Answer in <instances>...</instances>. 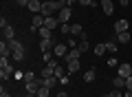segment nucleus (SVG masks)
I'll return each instance as SVG.
<instances>
[{"label":"nucleus","instance_id":"obj_37","mask_svg":"<svg viewBox=\"0 0 132 97\" xmlns=\"http://www.w3.org/2000/svg\"><path fill=\"white\" fill-rule=\"evenodd\" d=\"M108 66H119V62H117V57H110V60H108Z\"/></svg>","mask_w":132,"mask_h":97},{"label":"nucleus","instance_id":"obj_16","mask_svg":"<svg viewBox=\"0 0 132 97\" xmlns=\"http://www.w3.org/2000/svg\"><path fill=\"white\" fill-rule=\"evenodd\" d=\"M128 31V20H117L114 22V33H123Z\"/></svg>","mask_w":132,"mask_h":97},{"label":"nucleus","instance_id":"obj_35","mask_svg":"<svg viewBox=\"0 0 132 97\" xmlns=\"http://www.w3.org/2000/svg\"><path fill=\"white\" fill-rule=\"evenodd\" d=\"M77 46L79 44H75V38H71V40H68V49H77Z\"/></svg>","mask_w":132,"mask_h":97},{"label":"nucleus","instance_id":"obj_29","mask_svg":"<svg viewBox=\"0 0 132 97\" xmlns=\"http://www.w3.org/2000/svg\"><path fill=\"white\" fill-rule=\"evenodd\" d=\"M48 93H51V88H46V86H40L38 97H48Z\"/></svg>","mask_w":132,"mask_h":97},{"label":"nucleus","instance_id":"obj_14","mask_svg":"<svg viewBox=\"0 0 132 97\" xmlns=\"http://www.w3.org/2000/svg\"><path fill=\"white\" fill-rule=\"evenodd\" d=\"M79 69H81V66H79V60H73V62H68V64H66V73H68V75L77 73Z\"/></svg>","mask_w":132,"mask_h":97},{"label":"nucleus","instance_id":"obj_1","mask_svg":"<svg viewBox=\"0 0 132 97\" xmlns=\"http://www.w3.org/2000/svg\"><path fill=\"white\" fill-rule=\"evenodd\" d=\"M13 66L9 64V57H0V77L2 79H9V77H13Z\"/></svg>","mask_w":132,"mask_h":97},{"label":"nucleus","instance_id":"obj_13","mask_svg":"<svg viewBox=\"0 0 132 97\" xmlns=\"http://www.w3.org/2000/svg\"><path fill=\"white\" fill-rule=\"evenodd\" d=\"M11 49H9V44H7V40H2L0 42V57H11Z\"/></svg>","mask_w":132,"mask_h":97},{"label":"nucleus","instance_id":"obj_6","mask_svg":"<svg viewBox=\"0 0 132 97\" xmlns=\"http://www.w3.org/2000/svg\"><path fill=\"white\" fill-rule=\"evenodd\" d=\"M55 44H57V42L53 40V38H51V40H40V51L48 53V51H53V49H55Z\"/></svg>","mask_w":132,"mask_h":97},{"label":"nucleus","instance_id":"obj_21","mask_svg":"<svg viewBox=\"0 0 132 97\" xmlns=\"http://www.w3.org/2000/svg\"><path fill=\"white\" fill-rule=\"evenodd\" d=\"M95 77H97V73H95V69H88V71L84 73V82H86V84L95 82Z\"/></svg>","mask_w":132,"mask_h":97},{"label":"nucleus","instance_id":"obj_36","mask_svg":"<svg viewBox=\"0 0 132 97\" xmlns=\"http://www.w3.org/2000/svg\"><path fill=\"white\" fill-rule=\"evenodd\" d=\"M53 60V53L51 51H48V53H44V62H46V64H48V62H51Z\"/></svg>","mask_w":132,"mask_h":97},{"label":"nucleus","instance_id":"obj_33","mask_svg":"<svg viewBox=\"0 0 132 97\" xmlns=\"http://www.w3.org/2000/svg\"><path fill=\"white\" fill-rule=\"evenodd\" d=\"M104 97H123V93L119 88H114V91H110V95H104Z\"/></svg>","mask_w":132,"mask_h":97},{"label":"nucleus","instance_id":"obj_2","mask_svg":"<svg viewBox=\"0 0 132 97\" xmlns=\"http://www.w3.org/2000/svg\"><path fill=\"white\" fill-rule=\"evenodd\" d=\"M57 11H60V7H57L55 0H46V2H42V11H40V13H42L44 18H48V16H55Z\"/></svg>","mask_w":132,"mask_h":97},{"label":"nucleus","instance_id":"obj_7","mask_svg":"<svg viewBox=\"0 0 132 97\" xmlns=\"http://www.w3.org/2000/svg\"><path fill=\"white\" fill-rule=\"evenodd\" d=\"M44 20H46V18H44L42 13H35V16H33V27H31V31L42 29V27H44Z\"/></svg>","mask_w":132,"mask_h":97},{"label":"nucleus","instance_id":"obj_20","mask_svg":"<svg viewBox=\"0 0 132 97\" xmlns=\"http://www.w3.org/2000/svg\"><path fill=\"white\" fill-rule=\"evenodd\" d=\"M29 11H33V13L42 11V2H40V0H31V2H29Z\"/></svg>","mask_w":132,"mask_h":97},{"label":"nucleus","instance_id":"obj_23","mask_svg":"<svg viewBox=\"0 0 132 97\" xmlns=\"http://www.w3.org/2000/svg\"><path fill=\"white\" fill-rule=\"evenodd\" d=\"M112 86L119 88V91H121V88H126V77H119V75H117V77L112 79Z\"/></svg>","mask_w":132,"mask_h":97},{"label":"nucleus","instance_id":"obj_8","mask_svg":"<svg viewBox=\"0 0 132 97\" xmlns=\"http://www.w3.org/2000/svg\"><path fill=\"white\" fill-rule=\"evenodd\" d=\"M66 53H68V44H55V49H53V55L55 57H64Z\"/></svg>","mask_w":132,"mask_h":97},{"label":"nucleus","instance_id":"obj_30","mask_svg":"<svg viewBox=\"0 0 132 97\" xmlns=\"http://www.w3.org/2000/svg\"><path fill=\"white\" fill-rule=\"evenodd\" d=\"M77 49H79L81 53H86V51H88V40H81V42H79V46H77Z\"/></svg>","mask_w":132,"mask_h":97},{"label":"nucleus","instance_id":"obj_40","mask_svg":"<svg viewBox=\"0 0 132 97\" xmlns=\"http://www.w3.org/2000/svg\"><path fill=\"white\" fill-rule=\"evenodd\" d=\"M0 97H11V95H9V93L5 91V88H2V91H0Z\"/></svg>","mask_w":132,"mask_h":97},{"label":"nucleus","instance_id":"obj_10","mask_svg":"<svg viewBox=\"0 0 132 97\" xmlns=\"http://www.w3.org/2000/svg\"><path fill=\"white\" fill-rule=\"evenodd\" d=\"M101 9H104V13L112 16L114 13V2L112 0H101Z\"/></svg>","mask_w":132,"mask_h":97},{"label":"nucleus","instance_id":"obj_26","mask_svg":"<svg viewBox=\"0 0 132 97\" xmlns=\"http://www.w3.org/2000/svg\"><path fill=\"white\" fill-rule=\"evenodd\" d=\"M7 44H9V49H11V51H20V49H24V46L20 44V42L15 40V38H13V40H9V42H7Z\"/></svg>","mask_w":132,"mask_h":97},{"label":"nucleus","instance_id":"obj_9","mask_svg":"<svg viewBox=\"0 0 132 97\" xmlns=\"http://www.w3.org/2000/svg\"><path fill=\"white\" fill-rule=\"evenodd\" d=\"M104 44H106V51H110V53H117V51H119V49H117V44H119V42H117V35L110 38V40H106Z\"/></svg>","mask_w":132,"mask_h":97},{"label":"nucleus","instance_id":"obj_38","mask_svg":"<svg viewBox=\"0 0 132 97\" xmlns=\"http://www.w3.org/2000/svg\"><path fill=\"white\" fill-rule=\"evenodd\" d=\"M126 88H128V91H132V75L126 79Z\"/></svg>","mask_w":132,"mask_h":97},{"label":"nucleus","instance_id":"obj_17","mask_svg":"<svg viewBox=\"0 0 132 97\" xmlns=\"http://www.w3.org/2000/svg\"><path fill=\"white\" fill-rule=\"evenodd\" d=\"M38 31H40V40H51V38H53V31H51V29H46V27L38 29Z\"/></svg>","mask_w":132,"mask_h":97},{"label":"nucleus","instance_id":"obj_11","mask_svg":"<svg viewBox=\"0 0 132 97\" xmlns=\"http://www.w3.org/2000/svg\"><path fill=\"white\" fill-rule=\"evenodd\" d=\"M44 27H46V29H51V31H53V29H57V27H60V20H57L55 16H48V18L44 20Z\"/></svg>","mask_w":132,"mask_h":97},{"label":"nucleus","instance_id":"obj_41","mask_svg":"<svg viewBox=\"0 0 132 97\" xmlns=\"http://www.w3.org/2000/svg\"><path fill=\"white\" fill-rule=\"evenodd\" d=\"M123 97H132V91H128V88H126V91H123Z\"/></svg>","mask_w":132,"mask_h":97},{"label":"nucleus","instance_id":"obj_27","mask_svg":"<svg viewBox=\"0 0 132 97\" xmlns=\"http://www.w3.org/2000/svg\"><path fill=\"white\" fill-rule=\"evenodd\" d=\"M93 51H95V55H104V53H106V44H104V42H101V44H95Z\"/></svg>","mask_w":132,"mask_h":97},{"label":"nucleus","instance_id":"obj_44","mask_svg":"<svg viewBox=\"0 0 132 97\" xmlns=\"http://www.w3.org/2000/svg\"><path fill=\"white\" fill-rule=\"evenodd\" d=\"M24 97H38V95H31V93H27V95H24Z\"/></svg>","mask_w":132,"mask_h":97},{"label":"nucleus","instance_id":"obj_12","mask_svg":"<svg viewBox=\"0 0 132 97\" xmlns=\"http://www.w3.org/2000/svg\"><path fill=\"white\" fill-rule=\"evenodd\" d=\"M57 82H60V77L51 75V77H44V79H42V86H46V88H55V86H57Z\"/></svg>","mask_w":132,"mask_h":97},{"label":"nucleus","instance_id":"obj_19","mask_svg":"<svg viewBox=\"0 0 132 97\" xmlns=\"http://www.w3.org/2000/svg\"><path fill=\"white\" fill-rule=\"evenodd\" d=\"M51 75H55V69H53V66L51 64H46V66H44V69H42V73H40V77H51Z\"/></svg>","mask_w":132,"mask_h":97},{"label":"nucleus","instance_id":"obj_18","mask_svg":"<svg viewBox=\"0 0 132 97\" xmlns=\"http://www.w3.org/2000/svg\"><path fill=\"white\" fill-rule=\"evenodd\" d=\"M117 42H119V44H128V42H130V31L117 33Z\"/></svg>","mask_w":132,"mask_h":97},{"label":"nucleus","instance_id":"obj_28","mask_svg":"<svg viewBox=\"0 0 132 97\" xmlns=\"http://www.w3.org/2000/svg\"><path fill=\"white\" fill-rule=\"evenodd\" d=\"M33 79H38V77H35V73H33V71H27V73H24V84L33 82Z\"/></svg>","mask_w":132,"mask_h":97},{"label":"nucleus","instance_id":"obj_4","mask_svg":"<svg viewBox=\"0 0 132 97\" xmlns=\"http://www.w3.org/2000/svg\"><path fill=\"white\" fill-rule=\"evenodd\" d=\"M81 57V51L79 49H68V53H66L62 60H64V64H68V62H73V60H79Z\"/></svg>","mask_w":132,"mask_h":97},{"label":"nucleus","instance_id":"obj_43","mask_svg":"<svg viewBox=\"0 0 132 97\" xmlns=\"http://www.w3.org/2000/svg\"><path fill=\"white\" fill-rule=\"evenodd\" d=\"M57 97H68V95H66V93L62 91V93H57Z\"/></svg>","mask_w":132,"mask_h":97},{"label":"nucleus","instance_id":"obj_34","mask_svg":"<svg viewBox=\"0 0 132 97\" xmlns=\"http://www.w3.org/2000/svg\"><path fill=\"white\" fill-rule=\"evenodd\" d=\"M79 5H81V7H93L95 0H79Z\"/></svg>","mask_w":132,"mask_h":97},{"label":"nucleus","instance_id":"obj_39","mask_svg":"<svg viewBox=\"0 0 132 97\" xmlns=\"http://www.w3.org/2000/svg\"><path fill=\"white\" fill-rule=\"evenodd\" d=\"M119 5H121V7H128V5H130V0H119Z\"/></svg>","mask_w":132,"mask_h":97},{"label":"nucleus","instance_id":"obj_32","mask_svg":"<svg viewBox=\"0 0 132 97\" xmlns=\"http://www.w3.org/2000/svg\"><path fill=\"white\" fill-rule=\"evenodd\" d=\"M64 75H66V69L64 66H57L55 69V77H64Z\"/></svg>","mask_w":132,"mask_h":97},{"label":"nucleus","instance_id":"obj_3","mask_svg":"<svg viewBox=\"0 0 132 97\" xmlns=\"http://www.w3.org/2000/svg\"><path fill=\"white\" fill-rule=\"evenodd\" d=\"M24 86H27V93H31V95H38L40 86H42V77H40V79H33V82H27Z\"/></svg>","mask_w":132,"mask_h":97},{"label":"nucleus","instance_id":"obj_25","mask_svg":"<svg viewBox=\"0 0 132 97\" xmlns=\"http://www.w3.org/2000/svg\"><path fill=\"white\" fill-rule=\"evenodd\" d=\"M11 60H13V62H22V60H24V49L13 51V53H11Z\"/></svg>","mask_w":132,"mask_h":97},{"label":"nucleus","instance_id":"obj_15","mask_svg":"<svg viewBox=\"0 0 132 97\" xmlns=\"http://www.w3.org/2000/svg\"><path fill=\"white\" fill-rule=\"evenodd\" d=\"M117 75H119V77H126V79H128V77L132 75V66H130V64H123V66H119V73H117Z\"/></svg>","mask_w":132,"mask_h":97},{"label":"nucleus","instance_id":"obj_5","mask_svg":"<svg viewBox=\"0 0 132 97\" xmlns=\"http://www.w3.org/2000/svg\"><path fill=\"white\" fill-rule=\"evenodd\" d=\"M71 7H64V9H60L57 11V20H60V24H64V22H68L71 20Z\"/></svg>","mask_w":132,"mask_h":97},{"label":"nucleus","instance_id":"obj_24","mask_svg":"<svg viewBox=\"0 0 132 97\" xmlns=\"http://www.w3.org/2000/svg\"><path fill=\"white\" fill-rule=\"evenodd\" d=\"M71 33H73V35H81V33H84V27H81L79 22L71 24Z\"/></svg>","mask_w":132,"mask_h":97},{"label":"nucleus","instance_id":"obj_31","mask_svg":"<svg viewBox=\"0 0 132 97\" xmlns=\"http://www.w3.org/2000/svg\"><path fill=\"white\" fill-rule=\"evenodd\" d=\"M60 33H71V24H68V22L60 24Z\"/></svg>","mask_w":132,"mask_h":97},{"label":"nucleus","instance_id":"obj_42","mask_svg":"<svg viewBox=\"0 0 132 97\" xmlns=\"http://www.w3.org/2000/svg\"><path fill=\"white\" fill-rule=\"evenodd\" d=\"M75 2H79V0H66V5L71 7V5H75Z\"/></svg>","mask_w":132,"mask_h":97},{"label":"nucleus","instance_id":"obj_22","mask_svg":"<svg viewBox=\"0 0 132 97\" xmlns=\"http://www.w3.org/2000/svg\"><path fill=\"white\" fill-rule=\"evenodd\" d=\"M2 35H5V40H7V42L13 40V27H11V24H7V27L2 29Z\"/></svg>","mask_w":132,"mask_h":97}]
</instances>
